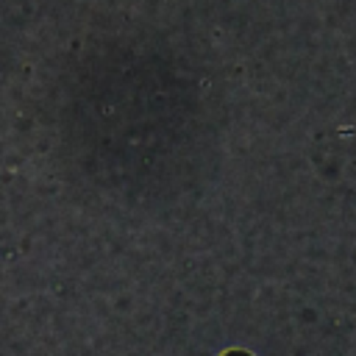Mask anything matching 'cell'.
I'll return each instance as SVG.
<instances>
[{
  "label": "cell",
  "mask_w": 356,
  "mask_h": 356,
  "mask_svg": "<svg viewBox=\"0 0 356 356\" xmlns=\"http://www.w3.org/2000/svg\"><path fill=\"white\" fill-rule=\"evenodd\" d=\"M220 356H253L250 350H242V348H231V350H225V353H220Z\"/></svg>",
  "instance_id": "6da1fadb"
}]
</instances>
